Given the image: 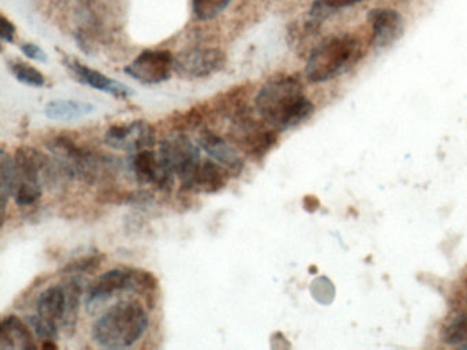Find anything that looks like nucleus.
Returning a JSON list of instances; mask_svg holds the SVG:
<instances>
[{
    "label": "nucleus",
    "mask_w": 467,
    "mask_h": 350,
    "mask_svg": "<svg viewBox=\"0 0 467 350\" xmlns=\"http://www.w3.org/2000/svg\"><path fill=\"white\" fill-rule=\"evenodd\" d=\"M259 118L278 131L296 128L314 114V104L305 95L295 76L275 77L264 85L255 98Z\"/></svg>",
    "instance_id": "f257e3e1"
},
{
    "label": "nucleus",
    "mask_w": 467,
    "mask_h": 350,
    "mask_svg": "<svg viewBox=\"0 0 467 350\" xmlns=\"http://www.w3.org/2000/svg\"><path fill=\"white\" fill-rule=\"evenodd\" d=\"M149 314L135 300L119 301L92 325V338L105 349H127L140 341L149 328Z\"/></svg>",
    "instance_id": "f03ea898"
},
{
    "label": "nucleus",
    "mask_w": 467,
    "mask_h": 350,
    "mask_svg": "<svg viewBox=\"0 0 467 350\" xmlns=\"http://www.w3.org/2000/svg\"><path fill=\"white\" fill-rule=\"evenodd\" d=\"M362 54V46L354 36H329L311 49L306 63V78L313 84L336 78L357 65Z\"/></svg>",
    "instance_id": "7ed1b4c3"
},
{
    "label": "nucleus",
    "mask_w": 467,
    "mask_h": 350,
    "mask_svg": "<svg viewBox=\"0 0 467 350\" xmlns=\"http://www.w3.org/2000/svg\"><path fill=\"white\" fill-rule=\"evenodd\" d=\"M158 289L155 275L138 268H114L95 279L87 287V308H97L110 300L117 293L130 292L133 294H154Z\"/></svg>",
    "instance_id": "20e7f679"
},
{
    "label": "nucleus",
    "mask_w": 467,
    "mask_h": 350,
    "mask_svg": "<svg viewBox=\"0 0 467 350\" xmlns=\"http://www.w3.org/2000/svg\"><path fill=\"white\" fill-rule=\"evenodd\" d=\"M277 129L265 122L262 118L255 119L250 109L236 106L232 112L231 136L240 150L253 159H262L277 144Z\"/></svg>",
    "instance_id": "39448f33"
},
{
    "label": "nucleus",
    "mask_w": 467,
    "mask_h": 350,
    "mask_svg": "<svg viewBox=\"0 0 467 350\" xmlns=\"http://www.w3.org/2000/svg\"><path fill=\"white\" fill-rule=\"evenodd\" d=\"M16 167H17V190L16 204L29 207L39 201L43 194V180L50 177L53 161L37 150L36 148L20 147L16 150Z\"/></svg>",
    "instance_id": "423d86ee"
},
{
    "label": "nucleus",
    "mask_w": 467,
    "mask_h": 350,
    "mask_svg": "<svg viewBox=\"0 0 467 350\" xmlns=\"http://www.w3.org/2000/svg\"><path fill=\"white\" fill-rule=\"evenodd\" d=\"M158 153L182 183L190 180L202 161L201 147L185 134H174L161 141Z\"/></svg>",
    "instance_id": "0eeeda50"
},
{
    "label": "nucleus",
    "mask_w": 467,
    "mask_h": 350,
    "mask_svg": "<svg viewBox=\"0 0 467 350\" xmlns=\"http://www.w3.org/2000/svg\"><path fill=\"white\" fill-rule=\"evenodd\" d=\"M176 57L168 49H147L125 67V73L143 85H157L171 79Z\"/></svg>",
    "instance_id": "6e6552de"
},
{
    "label": "nucleus",
    "mask_w": 467,
    "mask_h": 350,
    "mask_svg": "<svg viewBox=\"0 0 467 350\" xmlns=\"http://www.w3.org/2000/svg\"><path fill=\"white\" fill-rule=\"evenodd\" d=\"M226 57L221 49L196 46L176 55L174 71L182 78H206L225 67Z\"/></svg>",
    "instance_id": "1a4fd4ad"
},
{
    "label": "nucleus",
    "mask_w": 467,
    "mask_h": 350,
    "mask_svg": "<svg viewBox=\"0 0 467 350\" xmlns=\"http://www.w3.org/2000/svg\"><path fill=\"white\" fill-rule=\"evenodd\" d=\"M105 142L113 149L128 153L151 149L155 145V129L143 119L114 125L106 131Z\"/></svg>",
    "instance_id": "9d476101"
},
{
    "label": "nucleus",
    "mask_w": 467,
    "mask_h": 350,
    "mask_svg": "<svg viewBox=\"0 0 467 350\" xmlns=\"http://www.w3.org/2000/svg\"><path fill=\"white\" fill-rule=\"evenodd\" d=\"M130 170L141 185L155 186L161 190H171L173 188V171L166 166L160 153L152 152L151 149L133 153Z\"/></svg>",
    "instance_id": "9b49d317"
},
{
    "label": "nucleus",
    "mask_w": 467,
    "mask_h": 350,
    "mask_svg": "<svg viewBox=\"0 0 467 350\" xmlns=\"http://www.w3.org/2000/svg\"><path fill=\"white\" fill-rule=\"evenodd\" d=\"M371 25V46L377 51L388 48L403 35V18L390 8H374L368 13Z\"/></svg>",
    "instance_id": "f8f14e48"
},
{
    "label": "nucleus",
    "mask_w": 467,
    "mask_h": 350,
    "mask_svg": "<svg viewBox=\"0 0 467 350\" xmlns=\"http://www.w3.org/2000/svg\"><path fill=\"white\" fill-rule=\"evenodd\" d=\"M198 144L213 160L225 167L231 174L239 175L244 169V160L240 155V149L214 131H202Z\"/></svg>",
    "instance_id": "ddd939ff"
},
{
    "label": "nucleus",
    "mask_w": 467,
    "mask_h": 350,
    "mask_svg": "<svg viewBox=\"0 0 467 350\" xmlns=\"http://www.w3.org/2000/svg\"><path fill=\"white\" fill-rule=\"evenodd\" d=\"M231 172L214 160H202L187 182L182 183L185 190L213 194L228 185Z\"/></svg>",
    "instance_id": "4468645a"
},
{
    "label": "nucleus",
    "mask_w": 467,
    "mask_h": 350,
    "mask_svg": "<svg viewBox=\"0 0 467 350\" xmlns=\"http://www.w3.org/2000/svg\"><path fill=\"white\" fill-rule=\"evenodd\" d=\"M65 65L75 74L78 81L94 88V89L109 93V95H113L114 98H127L133 95L132 90L130 89L128 85L116 81V79L109 78L105 74L83 65L78 60L67 59L65 60Z\"/></svg>",
    "instance_id": "2eb2a0df"
},
{
    "label": "nucleus",
    "mask_w": 467,
    "mask_h": 350,
    "mask_svg": "<svg viewBox=\"0 0 467 350\" xmlns=\"http://www.w3.org/2000/svg\"><path fill=\"white\" fill-rule=\"evenodd\" d=\"M29 324L26 325L16 314L4 317L0 324V349L34 350L37 345Z\"/></svg>",
    "instance_id": "dca6fc26"
},
{
    "label": "nucleus",
    "mask_w": 467,
    "mask_h": 350,
    "mask_svg": "<svg viewBox=\"0 0 467 350\" xmlns=\"http://www.w3.org/2000/svg\"><path fill=\"white\" fill-rule=\"evenodd\" d=\"M36 312L43 320L61 327L67 312L64 284L48 287L37 298Z\"/></svg>",
    "instance_id": "f3484780"
},
{
    "label": "nucleus",
    "mask_w": 467,
    "mask_h": 350,
    "mask_svg": "<svg viewBox=\"0 0 467 350\" xmlns=\"http://www.w3.org/2000/svg\"><path fill=\"white\" fill-rule=\"evenodd\" d=\"M95 111V106L81 100H54L46 106V117L54 120H72Z\"/></svg>",
    "instance_id": "a211bd4d"
},
{
    "label": "nucleus",
    "mask_w": 467,
    "mask_h": 350,
    "mask_svg": "<svg viewBox=\"0 0 467 350\" xmlns=\"http://www.w3.org/2000/svg\"><path fill=\"white\" fill-rule=\"evenodd\" d=\"M17 167L16 160L9 153L2 150L0 153V197H2V215H6L7 201L15 197L17 190Z\"/></svg>",
    "instance_id": "6ab92c4d"
},
{
    "label": "nucleus",
    "mask_w": 467,
    "mask_h": 350,
    "mask_svg": "<svg viewBox=\"0 0 467 350\" xmlns=\"http://www.w3.org/2000/svg\"><path fill=\"white\" fill-rule=\"evenodd\" d=\"M65 294H67V312H65L64 322L61 328L67 333L75 330L78 319V309H80L81 297H83V284L80 279L70 278L64 282Z\"/></svg>",
    "instance_id": "aec40b11"
},
{
    "label": "nucleus",
    "mask_w": 467,
    "mask_h": 350,
    "mask_svg": "<svg viewBox=\"0 0 467 350\" xmlns=\"http://www.w3.org/2000/svg\"><path fill=\"white\" fill-rule=\"evenodd\" d=\"M441 341L458 349L467 350V314H458L445 323Z\"/></svg>",
    "instance_id": "412c9836"
},
{
    "label": "nucleus",
    "mask_w": 467,
    "mask_h": 350,
    "mask_svg": "<svg viewBox=\"0 0 467 350\" xmlns=\"http://www.w3.org/2000/svg\"><path fill=\"white\" fill-rule=\"evenodd\" d=\"M359 2L360 0H316L311 5L307 21L319 26L332 14L337 13L341 8L351 7Z\"/></svg>",
    "instance_id": "4be33fe9"
},
{
    "label": "nucleus",
    "mask_w": 467,
    "mask_h": 350,
    "mask_svg": "<svg viewBox=\"0 0 467 350\" xmlns=\"http://www.w3.org/2000/svg\"><path fill=\"white\" fill-rule=\"evenodd\" d=\"M10 71L16 79L23 82V84L28 85V87L42 88L45 87L46 78L43 76L42 71L37 70L34 66L28 65L26 62H16L10 63Z\"/></svg>",
    "instance_id": "5701e85b"
},
{
    "label": "nucleus",
    "mask_w": 467,
    "mask_h": 350,
    "mask_svg": "<svg viewBox=\"0 0 467 350\" xmlns=\"http://www.w3.org/2000/svg\"><path fill=\"white\" fill-rule=\"evenodd\" d=\"M232 0H192L193 15L199 21H212L226 10Z\"/></svg>",
    "instance_id": "b1692460"
},
{
    "label": "nucleus",
    "mask_w": 467,
    "mask_h": 350,
    "mask_svg": "<svg viewBox=\"0 0 467 350\" xmlns=\"http://www.w3.org/2000/svg\"><path fill=\"white\" fill-rule=\"evenodd\" d=\"M26 323L32 328L35 334L39 336L42 341H58L59 328L58 325L51 324V323L43 320L39 314H29L26 316Z\"/></svg>",
    "instance_id": "393cba45"
},
{
    "label": "nucleus",
    "mask_w": 467,
    "mask_h": 350,
    "mask_svg": "<svg viewBox=\"0 0 467 350\" xmlns=\"http://www.w3.org/2000/svg\"><path fill=\"white\" fill-rule=\"evenodd\" d=\"M102 254H95V256L81 257L76 262H69L64 268V273H92L102 264Z\"/></svg>",
    "instance_id": "a878e982"
},
{
    "label": "nucleus",
    "mask_w": 467,
    "mask_h": 350,
    "mask_svg": "<svg viewBox=\"0 0 467 350\" xmlns=\"http://www.w3.org/2000/svg\"><path fill=\"white\" fill-rule=\"evenodd\" d=\"M21 51L24 52L26 57L29 59L36 60V62H47L48 57L37 44L34 43H24L21 46Z\"/></svg>",
    "instance_id": "bb28decb"
},
{
    "label": "nucleus",
    "mask_w": 467,
    "mask_h": 350,
    "mask_svg": "<svg viewBox=\"0 0 467 350\" xmlns=\"http://www.w3.org/2000/svg\"><path fill=\"white\" fill-rule=\"evenodd\" d=\"M2 30H0V36H2V40L6 41V43L13 44L16 41V36H17V29H16V25L13 24L10 19H7L6 15H2Z\"/></svg>",
    "instance_id": "cd10ccee"
}]
</instances>
